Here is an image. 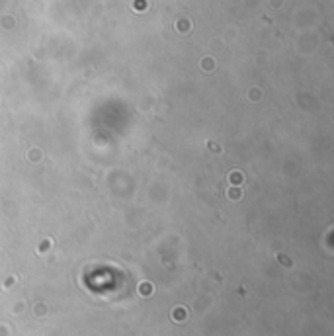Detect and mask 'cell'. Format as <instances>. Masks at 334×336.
<instances>
[{
  "mask_svg": "<svg viewBox=\"0 0 334 336\" xmlns=\"http://www.w3.org/2000/svg\"><path fill=\"white\" fill-rule=\"evenodd\" d=\"M141 291H143V293H151V285L143 284V285H141Z\"/></svg>",
  "mask_w": 334,
  "mask_h": 336,
  "instance_id": "1",
  "label": "cell"
}]
</instances>
